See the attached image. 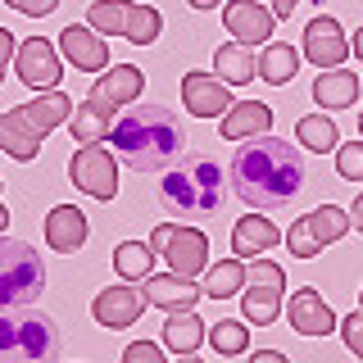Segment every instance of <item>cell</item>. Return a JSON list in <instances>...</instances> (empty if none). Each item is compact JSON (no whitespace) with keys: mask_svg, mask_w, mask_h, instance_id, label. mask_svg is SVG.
Returning a JSON list of instances; mask_svg holds the SVG:
<instances>
[{"mask_svg":"<svg viewBox=\"0 0 363 363\" xmlns=\"http://www.w3.org/2000/svg\"><path fill=\"white\" fill-rule=\"evenodd\" d=\"M304 186V155L281 136H250L232 155V191L250 209H281Z\"/></svg>","mask_w":363,"mask_h":363,"instance_id":"6da1fadb","label":"cell"},{"mask_svg":"<svg viewBox=\"0 0 363 363\" xmlns=\"http://www.w3.org/2000/svg\"><path fill=\"white\" fill-rule=\"evenodd\" d=\"M109 145L132 173H168V168L182 159V145H186V132H182L177 113L164 105H136L123 109L113 118Z\"/></svg>","mask_w":363,"mask_h":363,"instance_id":"7a4b0ae2","label":"cell"},{"mask_svg":"<svg viewBox=\"0 0 363 363\" xmlns=\"http://www.w3.org/2000/svg\"><path fill=\"white\" fill-rule=\"evenodd\" d=\"M223 182L227 177H223L218 159L191 150L159 177V204H164V213H173V218H204V213H218L223 200H227Z\"/></svg>","mask_w":363,"mask_h":363,"instance_id":"3957f363","label":"cell"},{"mask_svg":"<svg viewBox=\"0 0 363 363\" xmlns=\"http://www.w3.org/2000/svg\"><path fill=\"white\" fill-rule=\"evenodd\" d=\"M64 336L41 309H5L0 313V363H60Z\"/></svg>","mask_w":363,"mask_h":363,"instance_id":"277c9868","label":"cell"},{"mask_svg":"<svg viewBox=\"0 0 363 363\" xmlns=\"http://www.w3.org/2000/svg\"><path fill=\"white\" fill-rule=\"evenodd\" d=\"M45 291V264L28 241L0 236V313L5 309H28Z\"/></svg>","mask_w":363,"mask_h":363,"instance_id":"5b68a950","label":"cell"},{"mask_svg":"<svg viewBox=\"0 0 363 363\" xmlns=\"http://www.w3.org/2000/svg\"><path fill=\"white\" fill-rule=\"evenodd\" d=\"M281 291H286V272H281V264H272V259H255L250 281H245V291H241L245 323H255V327H272V323H277Z\"/></svg>","mask_w":363,"mask_h":363,"instance_id":"8992f818","label":"cell"},{"mask_svg":"<svg viewBox=\"0 0 363 363\" xmlns=\"http://www.w3.org/2000/svg\"><path fill=\"white\" fill-rule=\"evenodd\" d=\"M350 227H354V223H350V213H345V209H336V204H318L313 213H304V218H295V223H291L286 245H291V255H295V259H313V255H323V245L340 241Z\"/></svg>","mask_w":363,"mask_h":363,"instance_id":"52a82bcc","label":"cell"},{"mask_svg":"<svg viewBox=\"0 0 363 363\" xmlns=\"http://www.w3.org/2000/svg\"><path fill=\"white\" fill-rule=\"evenodd\" d=\"M68 177H73L77 191H86L96 200L118 196V164H113V155L105 145H82V150L68 159Z\"/></svg>","mask_w":363,"mask_h":363,"instance_id":"ba28073f","label":"cell"},{"mask_svg":"<svg viewBox=\"0 0 363 363\" xmlns=\"http://www.w3.org/2000/svg\"><path fill=\"white\" fill-rule=\"evenodd\" d=\"M14 68H18V82L32 86V91H60V55L45 37H28L14 55Z\"/></svg>","mask_w":363,"mask_h":363,"instance_id":"9c48e42d","label":"cell"},{"mask_svg":"<svg viewBox=\"0 0 363 363\" xmlns=\"http://www.w3.org/2000/svg\"><path fill=\"white\" fill-rule=\"evenodd\" d=\"M350 50H354V45L345 41V32H340V23L332 14H318L309 28H304V60L318 64L323 73L327 68H340L350 60Z\"/></svg>","mask_w":363,"mask_h":363,"instance_id":"30bf717a","label":"cell"},{"mask_svg":"<svg viewBox=\"0 0 363 363\" xmlns=\"http://www.w3.org/2000/svg\"><path fill=\"white\" fill-rule=\"evenodd\" d=\"M141 313H145V291L128 286V281H118V286L100 291L96 304H91V318H96L100 327H109V332H123V327H132Z\"/></svg>","mask_w":363,"mask_h":363,"instance_id":"8fae6325","label":"cell"},{"mask_svg":"<svg viewBox=\"0 0 363 363\" xmlns=\"http://www.w3.org/2000/svg\"><path fill=\"white\" fill-rule=\"evenodd\" d=\"M60 50H64V60L73 68H82V73H105L109 68V45L96 28H86V23H68L60 32Z\"/></svg>","mask_w":363,"mask_h":363,"instance_id":"7c38bea8","label":"cell"},{"mask_svg":"<svg viewBox=\"0 0 363 363\" xmlns=\"http://www.w3.org/2000/svg\"><path fill=\"white\" fill-rule=\"evenodd\" d=\"M145 91V73L136 64H113L109 73H96L91 82V100L105 109H123V105H136V96Z\"/></svg>","mask_w":363,"mask_h":363,"instance_id":"4fadbf2b","label":"cell"},{"mask_svg":"<svg viewBox=\"0 0 363 363\" xmlns=\"http://www.w3.org/2000/svg\"><path fill=\"white\" fill-rule=\"evenodd\" d=\"M223 23H227V32H232L241 45H268L277 14L264 9V5H255V0H227V5H223Z\"/></svg>","mask_w":363,"mask_h":363,"instance_id":"5bb4252c","label":"cell"},{"mask_svg":"<svg viewBox=\"0 0 363 363\" xmlns=\"http://www.w3.org/2000/svg\"><path fill=\"white\" fill-rule=\"evenodd\" d=\"M164 259L177 277H196V272H209V236L200 227H173L164 245Z\"/></svg>","mask_w":363,"mask_h":363,"instance_id":"9a60e30c","label":"cell"},{"mask_svg":"<svg viewBox=\"0 0 363 363\" xmlns=\"http://www.w3.org/2000/svg\"><path fill=\"white\" fill-rule=\"evenodd\" d=\"M182 105H186L196 118H218V113L232 109V96H227V82L213 73H186L182 77Z\"/></svg>","mask_w":363,"mask_h":363,"instance_id":"2e32d148","label":"cell"},{"mask_svg":"<svg viewBox=\"0 0 363 363\" xmlns=\"http://www.w3.org/2000/svg\"><path fill=\"white\" fill-rule=\"evenodd\" d=\"M45 245L55 255H73V250L86 245V213L77 204H55L45 213Z\"/></svg>","mask_w":363,"mask_h":363,"instance_id":"e0dca14e","label":"cell"},{"mask_svg":"<svg viewBox=\"0 0 363 363\" xmlns=\"http://www.w3.org/2000/svg\"><path fill=\"white\" fill-rule=\"evenodd\" d=\"M286 318H291V327L300 336H327V332H336V313L327 309V300L318 295L313 286H304V291H295L291 295V309H286Z\"/></svg>","mask_w":363,"mask_h":363,"instance_id":"ac0fdd59","label":"cell"},{"mask_svg":"<svg viewBox=\"0 0 363 363\" xmlns=\"http://www.w3.org/2000/svg\"><path fill=\"white\" fill-rule=\"evenodd\" d=\"M200 295H204V286H196L191 277H177V272L145 277V304H159V309H168V313H191Z\"/></svg>","mask_w":363,"mask_h":363,"instance_id":"d6986e66","label":"cell"},{"mask_svg":"<svg viewBox=\"0 0 363 363\" xmlns=\"http://www.w3.org/2000/svg\"><path fill=\"white\" fill-rule=\"evenodd\" d=\"M41 141L45 136L28 123V113L18 109H5L0 113V150H5L9 159H18V164H28V159H37L41 155Z\"/></svg>","mask_w":363,"mask_h":363,"instance_id":"ffe728a7","label":"cell"},{"mask_svg":"<svg viewBox=\"0 0 363 363\" xmlns=\"http://www.w3.org/2000/svg\"><path fill=\"white\" fill-rule=\"evenodd\" d=\"M277 241H286V236L277 232V223H272V218H255V213H250V218H241V223L232 227V255L236 259L268 255Z\"/></svg>","mask_w":363,"mask_h":363,"instance_id":"44dd1931","label":"cell"},{"mask_svg":"<svg viewBox=\"0 0 363 363\" xmlns=\"http://www.w3.org/2000/svg\"><path fill=\"white\" fill-rule=\"evenodd\" d=\"M272 128V109L264 100H241L223 113V136L227 141H250V136H268Z\"/></svg>","mask_w":363,"mask_h":363,"instance_id":"7402d4cb","label":"cell"},{"mask_svg":"<svg viewBox=\"0 0 363 363\" xmlns=\"http://www.w3.org/2000/svg\"><path fill=\"white\" fill-rule=\"evenodd\" d=\"M359 91H363V82L354 73H345V68H327V73H318V82H313V100L323 109H350L359 100Z\"/></svg>","mask_w":363,"mask_h":363,"instance_id":"603a6c76","label":"cell"},{"mask_svg":"<svg viewBox=\"0 0 363 363\" xmlns=\"http://www.w3.org/2000/svg\"><path fill=\"white\" fill-rule=\"evenodd\" d=\"M73 109H77V105L64 96V91H41L37 100H28V105H23L28 123H32L41 136L50 132V128H60V123H68V118H73Z\"/></svg>","mask_w":363,"mask_h":363,"instance_id":"cb8c5ba5","label":"cell"},{"mask_svg":"<svg viewBox=\"0 0 363 363\" xmlns=\"http://www.w3.org/2000/svg\"><path fill=\"white\" fill-rule=\"evenodd\" d=\"M213 68H218V77L227 86H245L250 77L259 73V60H255V50L241 41H232V45H218V55H213Z\"/></svg>","mask_w":363,"mask_h":363,"instance_id":"d4e9b609","label":"cell"},{"mask_svg":"<svg viewBox=\"0 0 363 363\" xmlns=\"http://www.w3.org/2000/svg\"><path fill=\"white\" fill-rule=\"evenodd\" d=\"M295 73H300V50L286 45V41H268L264 55H259V77L272 82V86H286Z\"/></svg>","mask_w":363,"mask_h":363,"instance_id":"484cf974","label":"cell"},{"mask_svg":"<svg viewBox=\"0 0 363 363\" xmlns=\"http://www.w3.org/2000/svg\"><path fill=\"white\" fill-rule=\"evenodd\" d=\"M109 132H113L109 109L96 105V100L86 96L82 105L73 109V141H77V145H100V141H109Z\"/></svg>","mask_w":363,"mask_h":363,"instance_id":"4316f807","label":"cell"},{"mask_svg":"<svg viewBox=\"0 0 363 363\" xmlns=\"http://www.w3.org/2000/svg\"><path fill=\"white\" fill-rule=\"evenodd\" d=\"M132 0H91L86 9V28H96L100 37H128V23H132Z\"/></svg>","mask_w":363,"mask_h":363,"instance_id":"83f0119b","label":"cell"},{"mask_svg":"<svg viewBox=\"0 0 363 363\" xmlns=\"http://www.w3.org/2000/svg\"><path fill=\"white\" fill-rule=\"evenodd\" d=\"M245 281H250L245 259H223L218 268L204 272V295H209V300H232V295L245 291Z\"/></svg>","mask_w":363,"mask_h":363,"instance_id":"f1b7e54d","label":"cell"},{"mask_svg":"<svg viewBox=\"0 0 363 363\" xmlns=\"http://www.w3.org/2000/svg\"><path fill=\"white\" fill-rule=\"evenodd\" d=\"M200 340H209V332H204V323L196 313H168L164 323V345L173 350V354H196Z\"/></svg>","mask_w":363,"mask_h":363,"instance_id":"f546056e","label":"cell"},{"mask_svg":"<svg viewBox=\"0 0 363 363\" xmlns=\"http://www.w3.org/2000/svg\"><path fill=\"white\" fill-rule=\"evenodd\" d=\"M295 141H300L304 150H318V155L340 150V132H336L332 113H304V118L295 123Z\"/></svg>","mask_w":363,"mask_h":363,"instance_id":"4dcf8cb0","label":"cell"},{"mask_svg":"<svg viewBox=\"0 0 363 363\" xmlns=\"http://www.w3.org/2000/svg\"><path fill=\"white\" fill-rule=\"evenodd\" d=\"M113 268H118L123 281L155 277V250H150V241H123L118 250H113Z\"/></svg>","mask_w":363,"mask_h":363,"instance_id":"1f68e13d","label":"cell"},{"mask_svg":"<svg viewBox=\"0 0 363 363\" xmlns=\"http://www.w3.org/2000/svg\"><path fill=\"white\" fill-rule=\"evenodd\" d=\"M209 345L218 350V354H245L250 345V327L241 323V318H223V323L209 327Z\"/></svg>","mask_w":363,"mask_h":363,"instance_id":"d6a6232c","label":"cell"},{"mask_svg":"<svg viewBox=\"0 0 363 363\" xmlns=\"http://www.w3.org/2000/svg\"><path fill=\"white\" fill-rule=\"evenodd\" d=\"M159 32H164V14L155 5H136L132 9V23H128V41L132 45H150Z\"/></svg>","mask_w":363,"mask_h":363,"instance_id":"836d02e7","label":"cell"},{"mask_svg":"<svg viewBox=\"0 0 363 363\" xmlns=\"http://www.w3.org/2000/svg\"><path fill=\"white\" fill-rule=\"evenodd\" d=\"M336 173L345 182H363V136L354 145H340L336 150Z\"/></svg>","mask_w":363,"mask_h":363,"instance_id":"e575fe53","label":"cell"},{"mask_svg":"<svg viewBox=\"0 0 363 363\" xmlns=\"http://www.w3.org/2000/svg\"><path fill=\"white\" fill-rule=\"evenodd\" d=\"M123 363H164V350H159L155 340H132V345L123 350Z\"/></svg>","mask_w":363,"mask_h":363,"instance_id":"d590c367","label":"cell"},{"mask_svg":"<svg viewBox=\"0 0 363 363\" xmlns=\"http://www.w3.org/2000/svg\"><path fill=\"white\" fill-rule=\"evenodd\" d=\"M340 336H345L350 354H354V359H363V313H350L345 323H340Z\"/></svg>","mask_w":363,"mask_h":363,"instance_id":"8d00e7d4","label":"cell"},{"mask_svg":"<svg viewBox=\"0 0 363 363\" xmlns=\"http://www.w3.org/2000/svg\"><path fill=\"white\" fill-rule=\"evenodd\" d=\"M5 5H14L18 14H28V18H45V14H55L60 0H5Z\"/></svg>","mask_w":363,"mask_h":363,"instance_id":"74e56055","label":"cell"},{"mask_svg":"<svg viewBox=\"0 0 363 363\" xmlns=\"http://www.w3.org/2000/svg\"><path fill=\"white\" fill-rule=\"evenodd\" d=\"M18 55V45H14V32L9 28H0V77H5V68H9V60Z\"/></svg>","mask_w":363,"mask_h":363,"instance_id":"f35d334b","label":"cell"},{"mask_svg":"<svg viewBox=\"0 0 363 363\" xmlns=\"http://www.w3.org/2000/svg\"><path fill=\"white\" fill-rule=\"evenodd\" d=\"M173 227H177V223H159L155 232H150V250H155V255H164V245H168V236H173Z\"/></svg>","mask_w":363,"mask_h":363,"instance_id":"ab89813d","label":"cell"},{"mask_svg":"<svg viewBox=\"0 0 363 363\" xmlns=\"http://www.w3.org/2000/svg\"><path fill=\"white\" fill-rule=\"evenodd\" d=\"M250 363H291V359L281 354V350H255V354H250Z\"/></svg>","mask_w":363,"mask_h":363,"instance_id":"60d3db41","label":"cell"},{"mask_svg":"<svg viewBox=\"0 0 363 363\" xmlns=\"http://www.w3.org/2000/svg\"><path fill=\"white\" fill-rule=\"evenodd\" d=\"M295 5H300V0H272V14H277V18H291Z\"/></svg>","mask_w":363,"mask_h":363,"instance_id":"b9f144b4","label":"cell"},{"mask_svg":"<svg viewBox=\"0 0 363 363\" xmlns=\"http://www.w3.org/2000/svg\"><path fill=\"white\" fill-rule=\"evenodd\" d=\"M350 223L363 232V191H359V200H354V209H350Z\"/></svg>","mask_w":363,"mask_h":363,"instance_id":"7bdbcfd3","label":"cell"},{"mask_svg":"<svg viewBox=\"0 0 363 363\" xmlns=\"http://www.w3.org/2000/svg\"><path fill=\"white\" fill-rule=\"evenodd\" d=\"M186 5H191V9H213L218 0H186Z\"/></svg>","mask_w":363,"mask_h":363,"instance_id":"ee69618b","label":"cell"},{"mask_svg":"<svg viewBox=\"0 0 363 363\" xmlns=\"http://www.w3.org/2000/svg\"><path fill=\"white\" fill-rule=\"evenodd\" d=\"M350 45H354V55H359V60H363V28L354 32V41H350Z\"/></svg>","mask_w":363,"mask_h":363,"instance_id":"f6af8a7d","label":"cell"},{"mask_svg":"<svg viewBox=\"0 0 363 363\" xmlns=\"http://www.w3.org/2000/svg\"><path fill=\"white\" fill-rule=\"evenodd\" d=\"M177 363H200V359L196 354H177Z\"/></svg>","mask_w":363,"mask_h":363,"instance_id":"bcb514c9","label":"cell"},{"mask_svg":"<svg viewBox=\"0 0 363 363\" xmlns=\"http://www.w3.org/2000/svg\"><path fill=\"white\" fill-rule=\"evenodd\" d=\"M359 136H363V113H359Z\"/></svg>","mask_w":363,"mask_h":363,"instance_id":"7dc6e473","label":"cell"},{"mask_svg":"<svg viewBox=\"0 0 363 363\" xmlns=\"http://www.w3.org/2000/svg\"><path fill=\"white\" fill-rule=\"evenodd\" d=\"M359 313H363V295H359Z\"/></svg>","mask_w":363,"mask_h":363,"instance_id":"c3c4849f","label":"cell"},{"mask_svg":"<svg viewBox=\"0 0 363 363\" xmlns=\"http://www.w3.org/2000/svg\"><path fill=\"white\" fill-rule=\"evenodd\" d=\"M0 186H5V182H0Z\"/></svg>","mask_w":363,"mask_h":363,"instance_id":"681fc988","label":"cell"}]
</instances>
